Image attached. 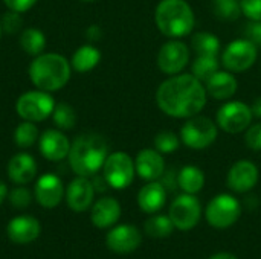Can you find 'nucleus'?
Returning a JSON list of instances; mask_svg holds the SVG:
<instances>
[{
  "mask_svg": "<svg viewBox=\"0 0 261 259\" xmlns=\"http://www.w3.org/2000/svg\"><path fill=\"white\" fill-rule=\"evenodd\" d=\"M208 101L205 84L191 73H177L162 81L156 90V104L170 118L190 119L199 114Z\"/></svg>",
  "mask_w": 261,
  "mask_h": 259,
  "instance_id": "nucleus-1",
  "label": "nucleus"
},
{
  "mask_svg": "<svg viewBox=\"0 0 261 259\" xmlns=\"http://www.w3.org/2000/svg\"><path fill=\"white\" fill-rule=\"evenodd\" d=\"M109 156V145L99 134H81L70 145L69 165L76 176H95Z\"/></svg>",
  "mask_w": 261,
  "mask_h": 259,
  "instance_id": "nucleus-2",
  "label": "nucleus"
},
{
  "mask_svg": "<svg viewBox=\"0 0 261 259\" xmlns=\"http://www.w3.org/2000/svg\"><path fill=\"white\" fill-rule=\"evenodd\" d=\"M159 32L168 38H182L193 32L196 15L187 0H161L154 11Z\"/></svg>",
  "mask_w": 261,
  "mask_h": 259,
  "instance_id": "nucleus-3",
  "label": "nucleus"
},
{
  "mask_svg": "<svg viewBox=\"0 0 261 259\" xmlns=\"http://www.w3.org/2000/svg\"><path fill=\"white\" fill-rule=\"evenodd\" d=\"M70 67V63L60 53H40L29 66V78L37 89L50 93L69 82Z\"/></svg>",
  "mask_w": 261,
  "mask_h": 259,
  "instance_id": "nucleus-4",
  "label": "nucleus"
},
{
  "mask_svg": "<svg viewBox=\"0 0 261 259\" xmlns=\"http://www.w3.org/2000/svg\"><path fill=\"white\" fill-rule=\"evenodd\" d=\"M219 136V127L206 116L196 114L182 125L180 142L191 150H206L210 148Z\"/></svg>",
  "mask_w": 261,
  "mask_h": 259,
  "instance_id": "nucleus-5",
  "label": "nucleus"
},
{
  "mask_svg": "<svg viewBox=\"0 0 261 259\" xmlns=\"http://www.w3.org/2000/svg\"><path fill=\"white\" fill-rule=\"evenodd\" d=\"M55 108V101L49 92L44 90H31L23 93L15 104L17 114L23 121L41 122L47 119Z\"/></svg>",
  "mask_w": 261,
  "mask_h": 259,
  "instance_id": "nucleus-6",
  "label": "nucleus"
},
{
  "mask_svg": "<svg viewBox=\"0 0 261 259\" xmlns=\"http://www.w3.org/2000/svg\"><path fill=\"white\" fill-rule=\"evenodd\" d=\"M135 160L124 151L109 154L102 165V176L113 189L128 188L135 179Z\"/></svg>",
  "mask_w": 261,
  "mask_h": 259,
  "instance_id": "nucleus-7",
  "label": "nucleus"
},
{
  "mask_svg": "<svg viewBox=\"0 0 261 259\" xmlns=\"http://www.w3.org/2000/svg\"><path fill=\"white\" fill-rule=\"evenodd\" d=\"M258 58V47L251 43L246 38L234 40L231 41L220 58L222 66L232 72V73H242L249 70Z\"/></svg>",
  "mask_w": 261,
  "mask_h": 259,
  "instance_id": "nucleus-8",
  "label": "nucleus"
},
{
  "mask_svg": "<svg viewBox=\"0 0 261 259\" xmlns=\"http://www.w3.org/2000/svg\"><path fill=\"white\" fill-rule=\"evenodd\" d=\"M252 118L254 114L248 104L242 101H228L219 108L216 124L228 134H239L249 128Z\"/></svg>",
  "mask_w": 261,
  "mask_h": 259,
  "instance_id": "nucleus-9",
  "label": "nucleus"
},
{
  "mask_svg": "<svg viewBox=\"0 0 261 259\" xmlns=\"http://www.w3.org/2000/svg\"><path fill=\"white\" fill-rule=\"evenodd\" d=\"M206 220L216 229H228L242 215L240 202L229 194H219L206 206Z\"/></svg>",
  "mask_w": 261,
  "mask_h": 259,
  "instance_id": "nucleus-10",
  "label": "nucleus"
},
{
  "mask_svg": "<svg viewBox=\"0 0 261 259\" xmlns=\"http://www.w3.org/2000/svg\"><path fill=\"white\" fill-rule=\"evenodd\" d=\"M168 215L176 229L182 232L191 231L200 221V215H202L200 202L194 194H182L173 200Z\"/></svg>",
  "mask_w": 261,
  "mask_h": 259,
  "instance_id": "nucleus-11",
  "label": "nucleus"
},
{
  "mask_svg": "<svg viewBox=\"0 0 261 259\" xmlns=\"http://www.w3.org/2000/svg\"><path fill=\"white\" fill-rule=\"evenodd\" d=\"M190 63V49L179 38H171L164 43L158 53V67L162 73L173 76L182 73Z\"/></svg>",
  "mask_w": 261,
  "mask_h": 259,
  "instance_id": "nucleus-12",
  "label": "nucleus"
},
{
  "mask_svg": "<svg viewBox=\"0 0 261 259\" xmlns=\"http://www.w3.org/2000/svg\"><path fill=\"white\" fill-rule=\"evenodd\" d=\"M258 182V168L251 160H239L228 171L226 183L228 188L234 192L245 194L249 192Z\"/></svg>",
  "mask_w": 261,
  "mask_h": 259,
  "instance_id": "nucleus-13",
  "label": "nucleus"
},
{
  "mask_svg": "<svg viewBox=\"0 0 261 259\" xmlns=\"http://www.w3.org/2000/svg\"><path fill=\"white\" fill-rule=\"evenodd\" d=\"M141 241H142L141 234L133 224L116 226L106 237L107 247L119 255H127L135 252L141 246Z\"/></svg>",
  "mask_w": 261,
  "mask_h": 259,
  "instance_id": "nucleus-14",
  "label": "nucleus"
},
{
  "mask_svg": "<svg viewBox=\"0 0 261 259\" xmlns=\"http://www.w3.org/2000/svg\"><path fill=\"white\" fill-rule=\"evenodd\" d=\"M136 174L145 182H154L165 172V162L162 154L154 148H144L135 159Z\"/></svg>",
  "mask_w": 261,
  "mask_h": 259,
  "instance_id": "nucleus-15",
  "label": "nucleus"
},
{
  "mask_svg": "<svg viewBox=\"0 0 261 259\" xmlns=\"http://www.w3.org/2000/svg\"><path fill=\"white\" fill-rule=\"evenodd\" d=\"M64 195L63 182L55 174H43L35 183V198L37 202L46 208H57Z\"/></svg>",
  "mask_w": 261,
  "mask_h": 259,
  "instance_id": "nucleus-16",
  "label": "nucleus"
},
{
  "mask_svg": "<svg viewBox=\"0 0 261 259\" xmlns=\"http://www.w3.org/2000/svg\"><path fill=\"white\" fill-rule=\"evenodd\" d=\"M95 195V188L87 177L78 176L72 180L66 189V202L67 206L75 212H84L90 208Z\"/></svg>",
  "mask_w": 261,
  "mask_h": 259,
  "instance_id": "nucleus-17",
  "label": "nucleus"
},
{
  "mask_svg": "<svg viewBox=\"0 0 261 259\" xmlns=\"http://www.w3.org/2000/svg\"><path fill=\"white\" fill-rule=\"evenodd\" d=\"M70 142L58 130H46L40 136V153L50 162H60L69 156Z\"/></svg>",
  "mask_w": 261,
  "mask_h": 259,
  "instance_id": "nucleus-18",
  "label": "nucleus"
},
{
  "mask_svg": "<svg viewBox=\"0 0 261 259\" xmlns=\"http://www.w3.org/2000/svg\"><path fill=\"white\" fill-rule=\"evenodd\" d=\"M205 89L208 96L217 99V101H226L231 99L239 89V81L229 70H217L210 79L205 82Z\"/></svg>",
  "mask_w": 261,
  "mask_h": 259,
  "instance_id": "nucleus-19",
  "label": "nucleus"
},
{
  "mask_svg": "<svg viewBox=\"0 0 261 259\" xmlns=\"http://www.w3.org/2000/svg\"><path fill=\"white\" fill-rule=\"evenodd\" d=\"M40 231L41 227H40L38 220L28 217V215L11 220L6 227L8 238L17 244H28V243L35 241L40 235Z\"/></svg>",
  "mask_w": 261,
  "mask_h": 259,
  "instance_id": "nucleus-20",
  "label": "nucleus"
},
{
  "mask_svg": "<svg viewBox=\"0 0 261 259\" xmlns=\"http://www.w3.org/2000/svg\"><path fill=\"white\" fill-rule=\"evenodd\" d=\"M119 217H121V206H119L118 200L113 197L99 198L93 205L92 214H90V220H92L93 226H96L98 229L112 227L119 220Z\"/></svg>",
  "mask_w": 261,
  "mask_h": 259,
  "instance_id": "nucleus-21",
  "label": "nucleus"
},
{
  "mask_svg": "<svg viewBox=\"0 0 261 259\" xmlns=\"http://www.w3.org/2000/svg\"><path fill=\"white\" fill-rule=\"evenodd\" d=\"M167 202V189L158 180L148 182L138 194V205L145 214L159 212Z\"/></svg>",
  "mask_w": 261,
  "mask_h": 259,
  "instance_id": "nucleus-22",
  "label": "nucleus"
},
{
  "mask_svg": "<svg viewBox=\"0 0 261 259\" xmlns=\"http://www.w3.org/2000/svg\"><path fill=\"white\" fill-rule=\"evenodd\" d=\"M37 174V163L31 154L20 153L8 163V176L17 185H26L34 180Z\"/></svg>",
  "mask_w": 261,
  "mask_h": 259,
  "instance_id": "nucleus-23",
  "label": "nucleus"
},
{
  "mask_svg": "<svg viewBox=\"0 0 261 259\" xmlns=\"http://www.w3.org/2000/svg\"><path fill=\"white\" fill-rule=\"evenodd\" d=\"M99 61H101V52L92 44H84L73 52L70 66L76 72L84 73V72L93 70L99 64Z\"/></svg>",
  "mask_w": 261,
  "mask_h": 259,
  "instance_id": "nucleus-24",
  "label": "nucleus"
},
{
  "mask_svg": "<svg viewBox=\"0 0 261 259\" xmlns=\"http://www.w3.org/2000/svg\"><path fill=\"white\" fill-rule=\"evenodd\" d=\"M177 185L185 194H197L205 185V174L200 168L187 165L177 172Z\"/></svg>",
  "mask_w": 261,
  "mask_h": 259,
  "instance_id": "nucleus-25",
  "label": "nucleus"
},
{
  "mask_svg": "<svg viewBox=\"0 0 261 259\" xmlns=\"http://www.w3.org/2000/svg\"><path fill=\"white\" fill-rule=\"evenodd\" d=\"M191 49L197 55H216L219 56L222 50V43L216 34L211 32H197L191 38Z\"/></svg>",
  "mask_w": 261,
  "mask_h": 259,
  "instance_id": "nucleus-26",
  "label": "nucleus"
},
{
  "mask_svg": "<svg viewBox=\"0 0 261 259\" xmlns=\"http://www.w3.org/2000/svg\"><path fill=\"white\" fill-rule=\"evenodd\" d=\"M220 64L222 63L216 55H197V58L191 64V75H194L199 81L205 82L217 70H220Z\"/></svg>",
  "mask_w": 261,
  "mask_h": 259,
  "instance_id": "nucleus-27",
  "label": "nucleus"
},
{
  "mask_svg": "<svg viewBox=\"0 0 261 259\" xmlns=\"http://www.w3.org/2000/svg\"><path fill=\"white\" fill-rule=\"evenodd\" d=\"M20 46L26 53L38 56L46 47V37L37 27H26L20 37Z\"/></svg>",
  "mask_w": 261,
  "mask_h": 259,
  "instance_id": "nucleus-28",
  "label": "nucleus"
},
{
  "mask_svg": "<svg viewBox=\"0 0 261 259\" xmlns=\"http://www.w3.org/2000/svg\"><path fill=\"white\" fill-rule=\"evenodd\" d=\"M145 232L148 237L151 238H156V240H161V238H167L173 234L174 231V224L168 217L165 215H154V217H150L147 221H145Z\"/></svg>",
  "mask_w": 261,
  "mask_h": 259,
  "instance_id": "nucleus-29",
  "label": "nucleus"
},
{
  "mask_svg": "<svg viewBox=\"0 0 261 259\" xmlns=\"http://www.w3.org/2000/svg\"><path fill=\"white\" fill-rule=\"evenodd\" d=\"M213 11L217 18L223 21H234L242 15L240 0H214Z\"/></svg>",
  "mask_w": 261,
  "mask_h": 259,
  "instance_id": "nucleus-30",
  "label": "nucleus"
},
{
  "mask_svg": "<svg viewBox=\"0 0 261 259\" xmlns=\"http://www.w3.org/2000/svg\"><path fill=\"white\" fill-rule=\"evenodd\" d=\"M38 139V128L35 122L31 121H23L14 133V140L20 148H29L35 143Z\"/></svg>",
  "mask_w": 261,
  "mask_h": 259,
  "instance_id": "nucleus-31",
  "label": "nucleus"
},
{
  "mask_svg": "<svg viewBox=\"0 0 261 259\" xmlns=\"http://www.w3.org/2000/svg\"><path fill=\"white\" fill-rule=\"evenodd\" d=\"M52 118H54L55 125L60 130H70L75 127V122H76L75 110L69 104H64V102L55 105L52 111Z\"/></svg>",
  "mask_w": 261,
  "mask_h": 259,
  "instance_id": "nucleus-32",
  "label": "nucleus"
},
{
  "mask_svg": "<svg viewBox=\"0 0 261 259\" xmlns=\"http://www.w3.org/2000/svg\"><path fill=\"white\" fill-rule=\"evenodd\" d=\"M179 145H180V137L173 131L165 130V131H159L154 136V148L161 154H171L179 150Z\"/></svg>",
  "mask_w": 261,
  "mask_h": 259,
  "instance_id": "nucleus-33",
  "label": "nucleus"
},
{
  "mask_svg": "<svg viewBox=\"0 0 261 259\" xmlns=\"http://www.w3.org/2000/svg\"><path fill=\"white\" fill-rule=\"evenodd\" d=\"M245 143L252 151H261V122L249 125L245 131Z\"/></svg>",
  "mask_w": 261,
  "mask_h": 259,
  "instance_id": "nucleus-34",
  "label": "nucleus"
},
{
  "mask_svg": "<svg viewBox=\"0 0 261 259\" xmlns=\"http://www.w3.org/2000/svg\"><path fill=\"white\" fill-rule=\"evenodd\" d=\"M32 197H31V192L26 189V188H15L11 191L9 194V202L14 208L17 209H24L29 206Z\"/></svg>",
  "mask_w": 261,
  "mask_h": 259,
  "instance_id": "nucleus-35",
  "label": "nucleus"
},
{
  "mask_svg": "<svg viewBox=\"0 0 261 259\" xmlns=\"http://www.w3.org/2000/svg\"><path fill=\"white\" fill-rule=\"evenodd\" d=\"M243 37L261 47V20H251L243 27Z\"/></svg>",
  "mask_w": 261,
  "mask_h": 259,
  "instance_id": "nucleus-36",
  "label": "nucleus"
},
{
  "mask_svg": "<svg viewBox=\"0 0 261 259\" xmlns=\"http://www.w3.org/2000/svg\"><path fill=\"white\" fill-rule=\"evenodd\" d=\"M21 12H17V11H8V12H5V15L2 17V21H0V24H2V29H5L6 32H15V31H18L20 29V26H21V15H20Z\"/></svg>",
  "mask_w": 261,
  "mask_h": 259,
  "instance_id": "nucleus-37",
  "label": "nucleus"
},
{
  "mask_svg": "<svg viewBox=\"0 0 261 259\" xmlns=\"http://www.w3.org/2000/svg\"><path fill=\"white\" fill-rule=\"evenodd\" d=\"M242 14L249 20H261V0H240Z\"/></svg>",
  "mask_w": 261,
  "mask_h": 259,
  "instance_id": "nucleus-38",
  "label": "nucleus"
},
{
  "mask_svg": "<svg viewBox=\"0 0 261 259\" xmlns=\"http://www.w3.org/2000/svg\"><path fill=\"white\" fill-rule=\"evenodd\" d=\"M3 2L8 6V9L17 12H26L37 3V0H3Z\"/></svg>",
  "mask_w": 261,
  "mask_h": 259,
  "instance_id": "nucleus-39",
  "label": "nucleus"
},
{
  "mask_svg": "<svg viewBox=\"0 0 261 259\" xmlns=\"http://www.w3.org/2000/svg\"><path fill=\"white\" fill-rule=\"evenodd\" d=\"M161 183L164 185V188L167 189V192H173L179 185H177V174H174V171H167L162 174L161 177Z\"/></svg>",
  "mask_w": 261,
  "mask_h": 259,
  "instance_id": "nucleus-40",
  "label": "nucleus"
},
{
  "mask_svg": "<svg viewBox=\"0 0 261 259\" xmlns=\"http://www.w3.org/2000/svg\"><path fill=\"white\" fill-rule=\"evenodd\" d=\"M87 38L90 40V41H96V40H99L101 38V35H102V32H101V29H99V26H96V24H93V26H90L89 29H87Z\"/></svg>",
  "mask_w": 261,
  "mask_h": 259,
  "instance_id": "nucleus-41",
  "label": "nucleus"
},
{
  "mask_svg": "<svg viewBox=\"0 0 261 259\" xmlns=\"http://www.w3.org/2000/svg\"><path fill=\"white\" fill-rule=\"evenodd\" d=\"M92 185H93L95 191H98V192H104V191L107 189V186H109V183H107V180L104 179V176H102V177H96V179L92 182Z\"/></svg>",
  "mask_w": 261,
  "mask_h": 259,
  "instance_id": "nucleus-42",
  "label": "nucleus"
},
{
  "mask_svg": "<svg viewBox=\"0 0 261 259\" xmlns=\"http://www.w3.org/2000/svg\"><path fill=\"white\" fill-rule=\"evenodd\" d=\"M251 110H252V114H254V118H257V119H261V96H258L254 102H252V105H251Z\"/></svg>",
  "mask_w": 261,
  "mask_h": 259,
  "instance_id": "nucleus-43",
  "label": "nucleus"
},
{
  "mask_svg": "<svg viewBox=\"0 0 261 259\" xmlns=\"http://www.w3.org/2000/svg\"><path fill=\"white\" fill-rule=\"evenodd\" d=\"M210 259H239L236 255L229 253V252H219L216 255H213Z\"/></svg>",
  "mask_w": 261,
  "mask_h": 259,
  "instance_id": "nucleus-44",
  "label": "nucleus"
},
{
  "mask_svg": "<svg viewBox=\"0 0 261 259\" xmlns=\"http://www.w3.org/2000/svg\"><path fill=\"white\" fill-rule=\"evenodd\" d=\"M8 197V188H6V185L0 180V205L3 203V200Z\"/></svg>",
  "mask_w": 261,
  "mask_h": 259,
  "instance_id": "nucleus-45",
  "label": "nucleus"
},
{
  "mask_svg": "<svg viewBox=\"0 0 261 259\" xmlns=\"http://www.w3.org/2000/svg\"><path fill=\"white\" fill-rule=\"evenodd\" d=\"M81 2H93V0H81Z\"/></svg>",
  "mask_w": 261,
  "mask_h": 259,
  "instance_id": "nucleus-46",
  "label": "nucleus"
},
{
  "mask_svg": "<svg viewBox=\"0 0 261 259\" xmlns=\"http://www.w3.org/2000/svg\"><path fill=\"white\" fill-rule=\"evenodd\" d=\"M0 35H2V24H0Z\"/></svg>",
  "mask_w": 261,
  "mask_h": 259,
  "instance_id": "nucleus-47",
  "label": "nucleus"
}]
</instances>
